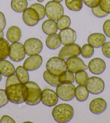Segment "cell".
<instances>
[{
  "label": "cell",
  "instance_id": "1",
  "mask_svg": "<svg viewBox=\"0 0 110 123\" xmlns=\"http://www.w3.org/2000/svg\"><path fill=\"white\" fill-rule=\"evenodd\" d=\"M5 91L9 100L16 104L25 102L28 95L27 87L22 83L10 85L6 87Z\"/></svg>",
  "mask_w": 110,
  "mask_h": 123
},
{
  "label": "cell",
  "instance_id": "2",
  "mask_svg": "<svg viewBox=\"0 0 110 123\" xmlns=\"http://www.w3.org/2000/svg\"><path fill=\"white\" fill-rule=\"evenodd\" d=\"M74 110L72 106L67 104H60L55 106L52 111V116L56 122L67 123L72 119Z\"/></svg>",
  "mask_w": 110,
  "mask_h": 123
},
{
  "label": "cell",
  "instance_id": "3",
  "mask_svg": "<svg viewBox=\"0 0 110 123\" xmlns=\"http://www.w3.org/2000/svg\"><path fill=\"white\" fill-rule=\"evenodd\" d=\"M46 68L51 74L59 76L67 71V65L64 60L60 57H52L46 63Z\"/></svg>",
  "mask_w": 110,
  "mask_h": 123
},
{
  "label": "cell",
  "instance_id": "4",
  "mask_svg": "<svg viewBox=\"0 0 110 123\" xmlns=\"http://www.w3.org/2000/svg\"><path fill=\"white\" fill-rule=\"evenodd\" d=\"M28 90V95L25 101L27 105H36L41 102L42 91L39 86L33 81H29L24 84Z\"/></svg>",
  "mask_w": 110,
  "mask_h": 123
},
{
  "label": "cell",
  "instance_id": "5",
  "mask_svg": "<svg viewBox=\"0 0 110 123\" xmlns=\"http://www.w3.org/2000/svg\"><path fill=\"white\" fill-rule=\"evenodd\" d=\"M45 14L48 18L54 21L58 20L64 14L63 6L58 2L51 1L48 2L45 6Z\"/></svg>",
  "mask_w": 110,
  "mask_h": 123
},
{
  "label": "cell",
  "instance_id": "6",
  "mask_svg": "<svg viewBox=\"0 0 110 123\" xmlns=\"http://www.w3.org/2000/svg\"><path fill=\"white\" fill-rule=\"evenodd\" d=\"M56 93L63 101H70L75 97V86L71 83H60L56 87Z\"/></svg>",
  "mask_w": 110,
  "mask_h": 123
},
{
  "label": "cell",
  "instance_id": "7",
  "mask_svg": "<svg viewBox=\"0 0 110 123\" xmlns=\"http://www.w3.org/2000/svg\"><path fill=\"white\" fill-rule=\"evenodd\" d=\"M24 47L28 55H37L39 54L43 49V43L39 39L32 37L25 41Z\"/></svg>",
  "mask_w": 110,
  "mask_h": 123
},
{
  "label": "cell",
  "instance_id": "8",
  "mask_svg": "<svg viewBox=\"0 0 110 123\" xmlns=\"http://www.w3.org/2000/svg\"><path fill=\"white\" fill-rule=\"evenodd\" d=\"M25 54L24 45L20 42H14L10 46L9 57L12 61L15 62L22 61L25 58Z\"/></svg>",
  "mask_w": 110,
  "mask_h": 123
},
{
  "label": "cell",
  "instance_id": "9",
  "mask_svg": "<svg viewBox=\"0 0 110 123\" xmlns=\"http://www.w3.org/2000/svg\"><path fill=\"white\" fill-rule=\"evenodd\" d=\"M86 87L91 94L97 95L103 92L105 83L103 80L97 77H91L88 78L86 83Z\"/></svg>",
  "mask_w": 110,
  "mask_h": 123
},
{
  "label": "cell",
  "instance_id": "10",
  "mask_svg": "<svg viewBox=\"0 0 110 123\" xmlns=\"http://www.w3.org/2000/svg\"><path fill=\"white\" fill-rule=\"evenodd\" d=\"M80 53L81 48L80 46L73 43L63 47L60 50L59 57L63 60H65L70 57L79 56Z\"/></svg>",
  "mask_w": 110,
  "mask_h": 123
},
{
  "label": "cell",
  "instance_id": "11",
  "mask_svg": "<svg viewBox=\"0 0 110 123\" xmlns=\"http://www.w3.org/2000/svg\"><path fill=\"white\" fill-rule=\"evenodd\" d=\"M22 18L25 24L30 27L36 26L40 20L39 15L36 10L31 7L27 8L23 12Z\"/></svg>",
  "mask_w": 110,
  "mask_h": 123
},
{
  "label": "cell",
  "instance_id": "12",
  "mask_svg": "<svg viewBox=\"0 0 110 123\" xmlns=\"http://www.w3.org/2000/svg\"><path fill=\"white\" fill-rule=\"evenodd\" d=\"M66 63L67 68L72 73H76L82 70H86L88 66L86 65L81 59L78 56L70 57L67 59Z\"/></svg>",
  "mask_w": 110,
  "mask_h": 123
},
{
  "label": "cell",
  "instance_id": "13",
  "mask_svg": "<svg viewBox=\"0 0 110 123\" xmlns=\"http://www.w3.org/2000/svg\"><path fill=\"white\" fill-rule=\"evenodd\" d=\"M41 101L44 105L52 107L58 103V97L56 92L50 89H44L42 92Z\"/></svg>",
  "mask_w": 110,
  "mask_h": 123
},
{
  "label": "cell",
  "instance_id": "14",
  "mask_svg": "<svg viewBox=\"0 0 110 123\" xmlns=\"http://www.w3.org/2000/svg\"><path fill=\"white\" fill-rule=\"evenodd\" d=\"M58 35L61 43L64 46L73 43L77 39L76 31L69 27L61 30Z\"/></svg>",
  "mask_w": 110,
  "mask_h": 123
},
{
  "label": "cell",
  "instance_id": "15",
  "mask_svg": "<svg viewBox=\"0 0 110 123\" xmlns=\"http://www.w3.org/2000/svg\"><path fill=\"white\" fill-rule=\"evenodd\" d=\"M43 62L42 57L38 54L33 55L28 57L23 63L24 67L27 71H35L41 66Z\"/></svg>",
  "mask_w": 110,
  "mask_h": 123
},
{
  "label": "cell",
  "instance_id": "16",
  "mask_svg": "<svg viewBox=\"0 0 110 123\" xmlns=\"http://www.w3.org/2000/svg\"><path fill=\"white\" fill-rule=\"evenodd\" d=\"M89 71L94 74L99 75L102 74L106 69V63L103 59L96 58L92 59L88 63Z\"/></svg>",
  "mask_w": 110,
  "mask_h": 123
},
{
  "label": "cell",
  "instance_id": "17",
  "mask_svg": "<svg viewBox=\"0 0 110 123\" xmlns=\"http://www.w3.org/2000/svg\"><path fill=\"white\" fill-rule=\"evenodd\" d=\"M107 108V103L104 99L101 98L94 99L89 105L90 111L95 114H99L104 112Z\"/></svg>",
  "mask_w": 110,
  "mask_h": 123
},
{
  "label": "cell",
  "instance_id": "18",
  "mask_svg": "<svg viewBox=\"0 0 110 123\" xmlns=\"http://www.w3.org/2000/svg\"><path fill=\"white\" fill-rule=\"evenodd\" d=\"M88 41L94 48H100L106 41L105 36L101 33H93L89 35Z\"/></svg>",
  "mask_w": 110,
  "mask_h": 123
},
{
  "label": "cell",
  "instance_id": "19",
  "mask_svg": "<svg viewBox=\"0 0 110 123\" xmlns=\"http://www.w3.org/2000/svg\"><path fill=\"white\" fill-rule=\"evenodd\" d=\"M15 68L14 65L6 60H0V73L6 77L14 74L15 73Z\"/></svg>",
  "mask_w": 110,
  "mask_h": 123
},
{
  "label": "cell",
  "instance_id": "20",
  "mask_svg": "<svg viewBox=\"0 0 110 123\" xmlns=\"http://www.w3.org/2000/svg\"><path fill=\"white\" fill-rule=\"evenodd\" d=\"M6 37L10 42H17L22 37V31L19 27L13 26L10 27L7 31Z\"/></svg>",
  "mask_w": 110,
  "mask_h": 123
},
{
  "label": "cell",
  "instance_id": "21",
  "mask_svg": "<svg viewBox=\"0 0 110 123\" xmlns=\"http://www.w3.org/2000/svg\"><path fill=\"white\" fill-rule=\"evenodd\" d=\"M42 31L46 35H51L57 33L58 28L55 21L52 20H45L42 25Z\"/></svg>",
  "mask_w": 110,
  "mask_h": 123
},
{
  "label": "cell",
  "instance_id": "22",
  "mask_svg": "<svg viewBox=\"0 0 110 123\" xmlns=\"http://www.w3.org/2000/svg\"><path fill=\"white\" fill-rule=\"evenodd\" d=\"M45 43L47 47L52 50L56 49L60 47L61 42L58 34L55 33L49 35L46 39Z\"/></svg>",
  "mask_w": 110,
  "mask_h": 123
},
{
  "label": "cell",
  "instance_id": "23",
  "mask_svg": "<svg viewBox=\"0 0 110 123\" xmlns=\"http://www.w3.org/2000/svg\"><path fill=\"white\" fill-rule=\"evenodd\" d=\"M89 95L87 88L85 85H78L75 88V97L79 101H84L87 100Z\"/></svg>",
  "mask_w": 110,
  "mask_h": 123
},
{
  "label": "cell",
  "instance_id": "24",
  "mask_svg": "<svg viewBox=\"0 0 110 123\" xmlns=\"http://www.w3.org/2000/svg\"><path fill=\"white\" fill-rule=\"evenodd\" d=\"M10 44L3 37H0V60H5L9 56Z\"/></svg>",
  "mask_w": 110,
  "mask_h": 123
},
{
  "label": "cell",
  "instance_id": "25",
  "mask_svg": "<svg viewBox=\"0 0 110 123\" xmlns=\"http://www.w3.org/2000/svg\"><path fill=\"white\" fill-rule=\"evenodd\" d=\"M27 0H11V7L12 9L17 12H22L28 7Z\"/></svg>",
  "mask_w": 110,
  "mask_h": 123
},
{
  "label": "cell",
  "instance_id": "26",
  "mask_svg": "<svg viewBox=\"0 0 110 123\" xmlns=\"http://www.w3.org/2000/svg\"><path fill=\"white\" fill-rule=\"evenodd\" d=\"M16 74L22 84H25L29 81V75L27 70L23 66H20L16 68Z\"/></svg>",
  "mask_w": 110,
  "mask_h": 123
},
{
  "label": "cell",
  "instance_id": "27",
  "mask_svg": "<svg viewBox=\"0 0 110 123\" xmlns=\"http://www.w3.org/2000/svg\"><path fill=\"white\" fill-rule=\"evenodd\" d=\"M82 0H65V5L69 10L74 12H79L82 8Z\"/></svg>",
  "mask_w": 110,
  "mask_h": 123
},
{
  "label": "cell",
  "instance_id": "28",
  "mask_svg": "<svg viewBox=\"0 0 110 123\" xmlns=\"http://www.w3.org/2000/svg\"><path fill=\"white\" fill-rule=\"evenodd\" d=\"M43 78L46 82L53 87H57L60 84L59 81V77L51 74L47 70L43 73Z\"/></svg>",
  "mask_w": 110,
  "mask_h": 123
},
{
  "label": "cell",
  "instance_id": "29",
  "mask_svg": "<svg viewBox=\"0 0 110 123\" xmlns=\"http://www.w3.org/2000/svg\"><path fill=\"white\" fill-rule=\"evenodd\" d=\"M57 26L60 30L69 28L71 25V20L67 15H63L60 18L57 20Z\"/></svg>",
  "mask_w": 110,
  "mask_h": 123
},
{
  "label": "cell",
  "instance_id": "30",
  "mask_svg": "<svg viewBox=\"0 0 110 123\" xmlns=\"http://www.w3.org/2000/svg\"><path fill=\"white\" fill-rule=\"evenodd\" d=\"M75 80V75L73 73L70 71H66L60 76H59V81L60 83H71L73 84Z\"/></svg>",
  "mask_w": 110,
  "mask_h": 123
},
{
  "label": "cell",
  "instance_id": "31",
  "mask_svg": "<svg viewBox=\"0 0 110 123\" xmlns=\"http://www.w3.org/2000/svg\"><path fill=\"white\" fill-rule=\"evenodd\" d=\"M75 77L76 83L78 85H85L88 79L87 72L84 70L76 72Z\"/></svg>",
  "mask_w": 110,
  "mask_h": 123
},
{
  "label": "cell",
  "instance_id": "32",
  "mask_svg": "<svg viewBox=\"0 0 110 123\" xmlns=\"http://www.w3.org/2000/svg\"><path fill=\"white\" fill-rule=\"evenodd\" d=\"M94 47L90 44H85L81 48V55L84 58H90L94 54Z\"/></svg>",
  "mask_w": 110,
  "mask_h": 123
},
{
  "label": "cell",
  "instance_id": "33",
  "mask_svg": "<svg viewBox=\"0 0 110 123\" xmlns=\"http://www.w3.org/2000/svg\"><path fill=\"white\" fill-rule=\"evenodd\" d=\"M31 8L36 10L38 14L39 15L40 20L43 19L45 16V7L40 3H35L30 6Z\"/></svg>",
  "mask_w": 110,
  "mask_h": 123
},
{
  "label": "cell",
  "instance_id": "34",
  "mask_svg": "<svg viewBox=\"0 0 110 123\" xmlns=\"http://www.w3.org/2000/svg\"><path fill=\"white\" fill-rule=\"evenodd\" d=\"M92 12L95 16L98 18H103L108 15V13L105 12L101 9L99 6L96 7L92 8Z\"/></svg>",
  "mask_w": 110,
  "mask_h": 123
},
{
  "label": "cell",
  "instance_id": "35",
  "mask_svg": "<svg viewBox=\"0 0 110 123\" xmlns=\"http://www.w3.org/2000/svg\"><path fill=\"white\" fill-rule=\"evenodd\" d=\"M9 101L6 91L3 89H0V108L6 106Z\"/></svg>",
  "mask_w": 110,
  "mask_h": 123
},
{
  "label": "cell",
  "instance_id": "36",
  "mask_svg": "<svg viewBox=\"0 0 110 123\" xmlns=\"http://www.w3.org/2000/svg\"><path fill=\"white\" fill-rule=\"evenodd\" d=\"M21 83L20 80H19L18 77H17L16 74L15 75V74L11 75L8 77L6 80V87L9 86L11 85H14L16 84Z\"/></svg>",
  "mask_w": 110,
  "mask_h": 123
},
{
  "label": "cell",
  "instance_id": "37",
  "mask_svg": "<svg viewBox=\"0 0 110 123\" xmlns=\"http://www.w3.org/2000/svg\"><path fill=\"white\" fill-rule=\"evenodd\" d=\"M99 6L103 11L110 14V0H100Z\"/></svg>",
  "mask_w": 110,
  "mask_h": 123
},
{
  "label": "cell",
  "instance_id": "38",
  "mask_svg": "<svg viewBox=\"0 0 110 123\" xmlns=\"http://www.w3.org/2000/svg\"><path fill=\"white\" fill-rule=\"evenodd\" d=\"M101 50L104 55L110 59V42H105L101 46Z\"/></svg>",
  "mask_w": 110,
  "mask_h": 123
},
{
  "label": "cell",
  "instance_id": "39",
  "mask_svg": "<svg viewBox=\"0 0 110 123\" xmlns=\"http://www.w3.org/2000/svg\"><path fill=\"white\" fill-rule=\"evenodd\" d=\"M85 5L90 8H94L99 6L100 0H82Z\"/></svg>",
  "mask_w": 110,
  "mask_h": 123
},
{
  "label": "cell",
  "instance_id": "40",
  "mask_svg": "<svg viewBox=\"0 0 110 123\" xmlns=\"http://www.w3.org/2000/svg\"><path fill=\"white\" fill-rule=\"evenodd\" d=\"M103 31L107 37H110V20H106L104 23Z\"/></svg>",
  "mask_w": 110,
  "mask_h": 123
},
{
  "label": "cell",
  "instance_id": "41",
  "mask_svg": "<svg viewBox=\"0 0 110 123\" xmlns=\"http://www.w3.org/2000/svg\"><path fill=\"white\" fill-rule=\"evenodd\" d=\"M6 26V20L5 15L0 12V33L3 31Z\"/></svg>",
  "mask_w": 110,
  "mask_h": 123
},
{
  "label": "cell",
  "instance_id": "42",
  "mask_svg": "<svg viewBox=\"0 0 110 123\" xmlns=\"http://www.w3.org/2000/svg\"><path fill=\"white\" fill-rule=\"evenodd\" d=\"M0 123H15V121L13 119L10 117L5 115L3 116L1 118V120H0Z\"/></svg>",
  "mask_w": 110,
  "mask_h": 123
},
{
  "label": "cell",
  "instance_id": "43",
  "mask_svg": "<svg viewBox=\"0 0 110 123\" xmlns=\"http://www.w3.org/2000/svg\"><path fill=\"white\" fill-rule=\"evenodd\" d=\"M3 36H4V33L3 31H2V32L0 33V37H3Z\"/></svg>",
  "mask_w": 110,
  "mask_h": 123
},
{
  "label": "cell",
  "instance_id": "44",
  "mask_svg": "<svg viewBox=\"0 0 110 123\" xmlns=\"http://www.w3.org/2000/svg\"><path fill=\"white\" fill-rule=\"evenodd\" d=\"M53 1H56V2H62L63 0H53Z\"/></svg>",
  "mask_w": 110,
  "mask_h": 123
},
{
  "label": "cell",
  "instance_id": "45",
  "mask_svg": "<svg viewBox=\"0 0 110 123\" xmlns=\"http://www.w3.org/2000/svg\"><path fill=\"white\" fill-rule=\"evenodd\" d=\"M2 74H1V73H0V82L1 81V80H2Z\"/></svg>",
  "mask_w": 110,
  "mask_h": 123
},
{
  "label": "cell",
  "instance_id": "46",
  "mask_svg": "<svg viewBox=\"0 0 110 123\" xmlns=\"http://www.w3.org/2000/svg\"><path fill=\"white\" fill-rule=\"evenodd\" d=\"M38 2H43L44 0H37Z\"/></svg>",
  "mask_w": 110,
  "mask_h": 123
},
{
  "label": "cell",
  "instance_id": "47",
  "mask_svg": "<svg viewBox=\"0 0 110 123\" xmlns=\"http://www.w3.org/2000/svg\"><path fill=\"white\" fill-rule=\"evenodd\" d=\"M29 1H31V0H29Z\"/></svg>",
  "mask_w": 110,
  "mask_h": 123
}]
</instances>
